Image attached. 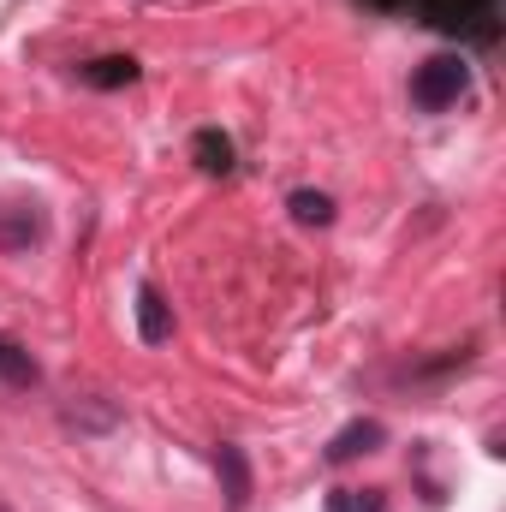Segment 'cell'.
Segmentation results:
<instances>
[{
    "mask_svg": "<svg viewBox=\"0 0 506 512\" xmlns=\"http://www.w3.org/2000/svg\"><path fill=\"white\" fill-rule=\"evenodd\" d=\"M48 239V203L36 197H6L0 203V256H24Z\"/></svg>",
    "mask_w": 506,
    "mask_h": 512,
    "instance_id": "cell-3",
    "label": "cell"
},
{
    "mask_svg": "<svg viewBox=\"0 0 506 512\" xmlns=\"http://www.w3.org/2000/svg\"><path fill=\"white\" fill-rule=\"evenodd\" d=\"M137 340H143V346H167V340H173V304L161 298L155 280L137 286Z\"/></svg>",
    "mask_w": 506,
    "mask_h": 512,
    "instance_id": "cell-6",
    "label": "cell"
},
{
    "mask_svg": "<svg viewBox=\"0 0 506 512\" xmlns=\"http://www.w3.org/2000/svg\"><path fill=\"white\" fill-rule=\"evenodd\" d=\"M78 78H84L90 90H126V84L143 78V66H137L131 54H96V60H84V66H78Z\"/></svg>",
    "mask_w": 506,
    "mask_h": 512,
    "instance_id": "cell-8",
    "label": "cell"
},
{
    "mask_svg": "<svg viewBox=\"0 0 506 512\" xmlns=\"http://www.w3.org/2000/svg\"><path fill=\"white\" fill-rule=\"evenodd\" d=\"M328 512H387V495L381 489H334Z\"/></svg>",
    "mask_w": 506,
    "mask_h": 512,
    "instance_id": "cell-12",
    "label": "cell"
},
{
    "mask_svg": "<svg viewBox=\"0 0 506 512\" xmlns=\"http://www.w3.org/2000/svg\"><path fill=\"white\" fill-rule=\"evenodd\" d=\"M364 6H376V12H405L411 0H364Z\"/></svg>",
    "mask_w": 506,
    "mask_h": 512,
    "instance_id": "cell-13",
    "label": "cell"
},
{
    "mask_svg": "<svg viewBox=\"0 0 506 512\" xmlns=\"http://www.w3.org/2000/svg\"><path fill=\"white\" fill-rule=\"evenodd\" d=\"M191 161L209 173V179H227L239 161H233V137L227 131H215V126H203L197 137H191Z\"/></svg>",
    "mask_w": 506,
    "mask_h": 512,
    "instance_id": "cell-9",
    "label": "cell"
},
{
    "mask_svg": "<svg viewBox=\"0 0 506 512\" xmlns=\"http://www.w3.org/2000/svg\"><path fill=\"white\" fill-rule=\"evenodd\" d=\"M471 96V66H465V54H435V60H423L417 72H411V108L417 114H447V108H459Z\"/></svg>",
    "mask_w": 506,
    "mask_h": 512,
    "instance_id": "cell-2",
    "label": "cell"
},
{
    "mask_svg": "<svg viewBox=\"0 0 506 512\" xmlns=\"http://www.w3.org/2000/svg\"><path fill=\"white\" fill-rule=\"evenodd\" d=\"M60 417H66V429H78V435H108V429H120V405L102 399V393H72V399L60 405Z\"/></svg>",
    "mask_w": 506,
    "mask_h": 512,
    "instance_id": "cell-4",
    "label": "cell"
},
{
    "mask_svg": "<svg viewBox=\"0 0 506 512\" xmlns=\"http://www.w3.org/2000/svg\"><path fill=\"white\" fill-rule=\"evenodd\" d=\"M286 209H292V221H298V227H328V221H334V197H328V191H310V185H304V191H292V197H286Z\"/></svg>",
    "mask_w": 506,
    "mask_h": 512,
    "instance_id": "cell-11",
    "label": "cell"
},
{
    "mask_svg": "<svg viewBox=\"0 0 506 512\" xmlns=\"http://www.w3.org/2000/svg\"><path fill=\"white\" fill-rule=\"evenodd\" d=\"M381 441H387V429H381V417H358V423H346L328 447H322V459L328 465H352V459H364V453H376Z\"/></svg>",
    "mask_w": 506,
    "mask_h": 512,
    "instance_id": "cell-5",
    "label": "cell"
},
{
    "mask_svg": "<svg viewBox=\"0 0 506 512\" xmlns=\"http://www.w3.org/2000/svg\"><path fill=\"white\" fill-rule=\"evenodd\" d=\"M0 382H6V387H18V393H24V387H36V382H42V370H36V358H30V352H24L18 340H6V334H0Z\"/></svg>",
    "mask_w": 506,
    "mask_h": 512,
    "instance_id": "cell-10",
    "label": "cell"
},
{
    "mask_svg": "<svg viewBox=\"0 0 506 512\" xmlns=\"http://www.w3.org/2000/svg\"><path fill=\"white\" fill-rule=\"evenodd\" d=\"M411 12L429 30H447L471 48H495L501 42V0H411Z\"/></svg>",
    "mask_w": 506,
    "mask_h": 512,
    "instance_id": "cell-1",
    "label": "cell"
},
{
    "mask_svg": "<svg viewBox=\"0 0 506 512\" xmlns=\"http://www.w3.org/2000/svg\"><path fill=\"white\" fill-rule=\"evenodd\" d=\"M215 471H221L227 512H245V507H251V459H245V447L221 441V447H215Z\"/></svg>",
    "mask_w": 506,
    "mask_h": 512,
    "instance_id": "cell-7",
    "label": "cell"
}]
</instances>
